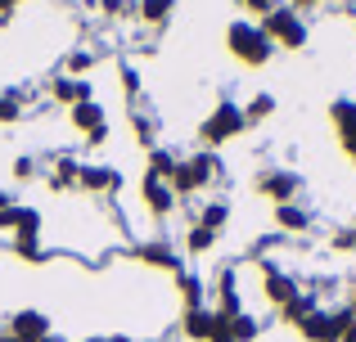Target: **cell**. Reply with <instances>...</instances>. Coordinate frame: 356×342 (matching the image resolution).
I'll return each mask as SVG.
<instances>
[{"label":"cell","mask_w":356,"mask_h":342,"mask_svg":"<svg viewBox=\"0 0 356 342\" xmlns=\"http://www.w3.org/2000/svg\"><path fill=\"white\" fill-rule=\"evenodd\" d=\"M226 45H230V54H235L243 68H266L270 54H275V45L266 41V32H261L257 23H230Z\"/></svg>","instance_id":"1"},{"label":"cell","mask_w":356,"mask_h":342,"mask_svg":"<svg viewBox=\"0 0 356 342\" xmlns=\"http://www.w3.org/2000/svg\"><path fill=\"white\" fill-rule=\"evenodd\" d=\"M257 27L266 32L270 45H284V50H302V45H307V23H302V14L289 9V5H275Z\"/></svg>","instance_id":"2"},{"label":"cell","mask_w":356,"mask_h":342,"mask_svg":"<svg viewBox=\"0 0 356 342\" xmlns=\"http://www.w3.org/2000/svg\"><path fill=\"white\" fill-rule=\"evenodd\" d=\"M352 320L356 316H352L348 307H343V311H321V307H316L312 316L298 325V334H302L307 342H343V329H348Z\"/></svg>","instance_id":"3"},{"label":"cell","mask_w":356,"mask_h":342,"mask_svg":"<svg viewBox=\"0 0 356 342\" xmlns=\"http://www.w3.org/2000/svg\"><path fill=\"white\" fill-rule=\"evenodd\" d=\"M212 171H217V158L212 153H194V158H185V162H176V171H172V194H194V189H203V185H212Z\"/></svg>","instance_id":"4"},{"label":"cell","mask_w":356,"mask_h":342,"mask_svg":"<svg viewBox=\"0 0 356 342\" xmlns=\"http://www.w3.org/2000/svg\"><path fill=\"white\" fill-rule=\"evenodd\" d=\"M243 108H235V104H221L217 113H208V122H203V144H212V149H217V144H226V140H235V135L243 131Z\"/></svg>","instance_id":"5"},{"label":"cell","mask_w":356,"mask_h":342,"mask_svg":"<svg viewBox=\"0 0 356 342\" xmlns=\"http://www.w3.org/2000/svg\"><path fill=\"white\" fill-rule=\"evenodd\" d=\"M302 189V180H298L293 171H261L257 176V194H266L275 207H284V203H293V194Z\"/></svg>","instance_id":"6"},{"label":"cell","mask_w":356,"mask_h":342,"mask_svg":"<svg viewBox=\"0 0 356 342\" xmlns=\"http://www.w3.org/2000/svg\"><path fill=\"white\" fill-rule=\"evenodd\" d=\"M5 334H14L18 342H50V320L41 311H14Z\"/></svg>","instance_id":"7"},{"label":"cell","mask_w":356,"mask_h":342,"mask_svg":"<svg viewBox=\"0 0 356 342\" xmlns=\"http://www.w3.org/2000/svg\"><path fill=\"white\" fill-rule=\"evenodd\" d=\"M330 117H334V126H339V144H343V153H348V158L356 162V104H352V99H334Z\"/></svg>","instance_id":"8"},{"label":"cell","mask_w":356,"mask_h":342,"mask_svg":"<svg viewBox=\"0 0 356 342\" xmlns=\"http://www.w3.org/2000/svg\"><path fill=\"white\" fill-rule=\"evenodd\" d=\"M145 203H149V212H154V216H167V212L176 207L172 185H167V180H154V176H145Z\"/></svg>","instance_id":"9"},{"label":"cell","mask_w":356,"mask_h":342,"mask_svg":"<svg viewBox=\"0 0 356 342\" xmlns=\"http://www.w3.org/2000/svg\"><path fill=\"white\" fill-rule=\"evenodd\" d=\"M261 289H266L270 307H289V302L298 298V284L289 280V275H280V271H266V284H261Z\"/></svg>","instance_id":"10"},{"label":"cell","mask_w":356,"mask_h":342,"mask_svg":"<svg viewBox=\"0 0 356 342\" xmlns=\"http://www.w3.org/2000/svg\"><path fill=\"white\" fill-rule=\"evenodd\" d=\"M212 329H217V311H208V307L185 311V338H190V342H208Z\"/></svg>","instance_id":"11"},{"label":"cell","mask_w":356,"mask_h":342,"mask_svg":"<svg viewBox=\"0 0 356 342\" xmlns=\"http://www.w3.org/2000/svg\"><path fill=\"white\" fill-rule=\"evenodd\" d=\"M77 180H81V189H118V185H122V176L113 171V167H81L77 171Z\"/></svg>","instance_id":"12"},{"label":"cell","mask_w":356,"mask_h":342,"mask_svg":"<svg viewBox=\"0 0 356 342\" xmlns=\"http://www.w3.org/2000/svg\"><path fill=\"white\" fill-rule=\"evenodd\" d=\"M54 99L77 108V104H86V99H90V86H86V81H72V77H59V81H54Z\"/></svg>","instance_id":"13"},{"label":"cell","mask_w":356,"mask_h":342,"mask_svg":"<svg viewBox=\"0 0 356 342\" xmlns=\"http://www.w3.org/2000/svg\"><path fill=\"white\" fill-rule=\"evenodd\" d=\"M312 311H316V298H312V293H298V298L289 302V307H280V320L298 329V325H302L307 316H312Z\"/></svg>","instance_id":"14"},{"label":"cell","mask_w":356,"mask_h":342,"mask_svg":"<svg viewBox=\"0 0 356 342\" xmlns=\"http://www.w3.org/2000/svg\"><path fill=\"white\" fill-rule=\"evenodd\" d=\"M275 225L289 230V234H302V230L312 225V216H307L302 207H293V203H284V207H275Z\"/></svg>","instance_id":"15"},{"label":"cell","mask_w":356,"mask_h":342,"mask_svg":"<svg viewBox=\"0 0 356 342\" xmlns=\"http://www.w3.org/2000/svg\"><path fill=\"white\" fill-rule=\"evenodd\" d=\"M72 126H77V131H99V126H104V108L99 104H77L72 108Z\"/></svg>","instance_id":"16"},{"label":"cell","mask_w":356,"mask_h":342,"mask_svg":"<svg viewBox=\"0 0 356 342\" xmlns=\"http://www.w3.org/2000/svg\"><path fill=\"white\" fill-rule=\"evenodd\" d=\"M136 257H140V262H149V266H167V271H176V257H172V248H167V243H140Z\"/></svg>","instance_id":"17"},{"label":"cell","mask_w":356,"mask_h":342,"mask_svg":"<svg viewBox=\"0 0 356 342\" xmlns=\"http://www.w3.org/2000/svg\"><path fill=\"white\" fill-rule=\"evenodd\" d=\"M172 171H176V158L167 149H149V171L145 176H154V180H172Z\"/></svg>","instance_id":"18"},{"label":"cell","mask_w":356,"mask_h":342,"mask_svg":"<svg viewBox=\"0 0 356 342\" xmlns=\"http://www.w3.org/2000/svg\"><path fill=\"white\" fill-rule=\"evenodd\" d=\"M270 113H275V99L270 95H252L248 104H243V122H266Z\"/></svg>","instance_id":"19"},{"label":"cell","mask_w":356,"mask_h":342,"mask_svg":"<svg viewBox=\"0 0 356 342\" xmlns=\"http://www.w3.org/2000/svg\"><path fill=\"white\" fill-rule=\"evenodd\" d=\"M176 284H181V302H185V311H199V307H203V284L194 280V275H181Z\"/></svg>","instance_id":"20"},{"label":"cell","mask_w":356,"mask_h":342,"mask_svg":"<svg viewBox=\"0 0 356 342\" xmlns=\"http://www.w3.org/2000/svg\"><path fill=\"white\" fill-rule=\"evenodd\" d=\"M226 216H230V207H226V203H208V207H203V216H199V225L217 234V230L226 225Z\"/></svg>","instance_id":"21"},{"label":"cell","mask_w":356,"mask_h":342,"mask_svg":"<svg viewBox=\"0 0 356 342\" xmlns=\"http://www.w3.org/2000/svg\"><path fill=\"white\" fill-rule=\"evenodd\" d=\"M230 338H235V342H252V338H257V320L239 311V316L230 320Z\"/></svg>","instance_id":"22"},{"label":"cell","mask_w":356,"mask_h":342,"mask_svg":"<svg viewBox=\"0 0 356 342\" xmlns=\"http://www.w3.org/2000/svg\"><path fill=\"white\" fill-rule=\"evenodd\" d=\"M212 243H217V234H212V230H203V225H194L190 234H185V248H190V253H208Z\"/></svg>","instance_id":"23"},{"label":"cell","mask_w":356,"mask_h":342,"mask_svg":"<svg viewBox=\"0 0 356 342\" xmlns=\"http://www.w3.org/2000/svg\"><path fill=\"white\" fill-rule=\"evenodd\" d=\"M140 14H145L149 23H163V18L172 14V0H145V5H140Z\"/></svg>","instance_id":"24"},{"label":"cell","mask_w":356,"mask_h":342,"mask_svg":"<svg viewBox=\"0 0 356 342\" xmlns=\"http://www.w3.org/2000/svg\"><path fill=\"white\" fill-rule=\"evenodd\" d=\"M23 117V104H18V95H0V122H18Z\"/></svg>","instance_id":"25"},{"label":"cell","mask_w":356,"mask_h":342,"mask_svg":"<svg viewBox=\"0 0 356 342\" xmlns=\"http://www.w3.org/2000/svg\"><path fill=\"white\" fill-rule=\"evenodd\" d=\"M243 9H248V14H257V18H266L270 9H275V0H239Z\"/></svg>","instance_id":"26"},{"label":"cell","mask_w":356,"mask_h":342,"mask_svg":"<svg viewBox=\"0 0 356 342\" xmlns=\"http://www.w3.org/2000/svg\"><path fill=\"white\" fill-rule=\"evenodd\" d=\"M14 253L23 257V262H36V239H18V243H14Z\"/></svg>","instance_id":"27"},{"label":"cell","mask_w":356,"mask_h":342,"mask_svg":"<svg viewBox=\"0 0 356 342\" xmlns=\"http://www.w3.org/2000/svg\"><path fill=\"white\" fill-rule=\"evenodd\" d=\"M14 176H18V180H32V176H36V162L32 158H18L14 162Z\"/></svg>","instance_id":"28"},{"label":"cell","mask_w":356,"mask_h":342,"mask_svg":"<svg viewBox=\"0 0 356 342\" xmlns=\"http://www.w3.org/2000/svg\"><path fill=\"white\" fill-rule=\"evenodd\" d=\"M86 68H90V54H81V50L68 54V72H86Z\"/></svg>","instance_id":"29"},{"label":"cell","mask_w":356,"mask_h":342,"mask_svg":"<svg viewBox=\"0 0 356 342\" xmlns=\"http://www.w3.org/2000/svg\"><path fill=\"white\" fill-rule=\"evenodd\" d=\"M122 86H127V95H136V90H140V77L127 68V72H122Z\"/></svg>","instance_id":"30"},{"label":"cell","mask_w":356,"mask_h":342,"mask_svg":"<svg viewBox=\"0 0 356 342\" xmlns=\"http://www.w3.org/2000/svg\"><path fill=\"white\" fill-rule=\"evenodd\" d=\"M99 5H104V14H122V9H127V0H99Z\"/></svg>","instance_id":"31"},{"label":"cell","mask_w":356,"mask_h":342,"mask_svg":"<svg viewBox=\"0 0 356 342\" xmlns=\"http://www.w3.org/2000/svg\"><path fill=\"white\" fill-rule=\"evenodd\" d=\"M356 243V234H348V230H343V234H334V248H352Z\"/></svg>","instance_id":"32"},{"label":"cell","mask_w":356,"mask_h":342,"mask_svg":"<svg viewBox=\"0 0 356 342\" xmlns=\"http://www.w3.org/2000/svg\"><path fill=\"white\" fill-rule=\"evenodd\" d=\"M312 5H321V0H289V9H312Z\"/></svg>","instance_id":"33"},{"label":"cell","mask_w":356,"mask_h":342,"mask_svg":"<svg viewBox=\"0 0 356 342\" xmlns=\"http://www.w3.org/2000/svg\"><path fill=\"white\" fill-rule=\"evenodd\" d=\"M343 342H356V320H352L348 329H343Z\"/></svg>","instance_id":"34"},{"label":"cell","mask_w":356,"mask_h":342,"mask_svg":"<svg viewBox=\"0 0 356 342\" xmlns=\"http://www.w3.org/2000/svg\"><path fill=\"white\" fill-rule=\"evenodd\" d=\"M0 230H9V212H0Z\"/></svg>","instance_id":"35"},{"label":"cell","mask_w":356,"mask_h":342,"mask_svg":"<svg viewBox=\"0 0 356 342\" xmlns=\"http://www.w3.org/2000/svg\"><path fill=\"white\" fill-rule=\"evenodd\" d=\"M348 311H352V316H356V293H352V302H348Z\"/></svg>","instance_id":"36"},{"label":"cell","mask_w":356,"mask_h":342,"mask_svg":"<svg viewBox=\"0 0 356 342\" xmlns=\"http://www.w3.org/2000/svg\"><path fill=\"white\" fill-rule=\"evenodd\" d=\"M0 342H18V338H14V334H0Z\"/></svg>","instance_id":"37"},{"label":"cell","mask_w":356,"mask_h":342,"mask_svg":"<svg viewBox=\"0 0 356 342\" xmlns=\"http://www.w3.org/2000/svg\"><path fill=\"white\" fill-rule=\"evenodd\" d=\"M14 5H18V0H14Z\"/></svg>","instance_id":"38"}]
</instances>
